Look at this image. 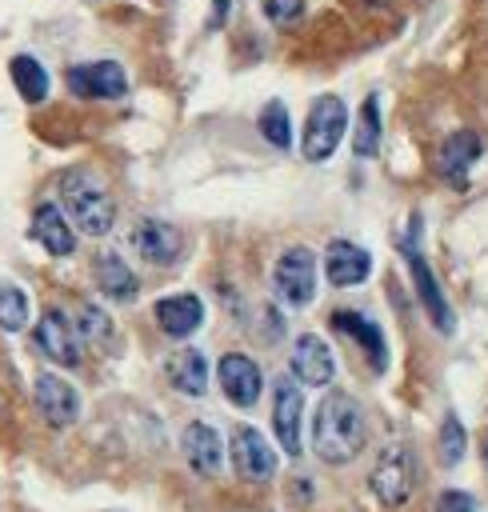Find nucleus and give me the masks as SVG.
<instances>
[{"label": "nucleus", "mask_w": 488, "mask_h": 512, "mask_svg": "<svg viewBox=\"0 0 488 512\" xmlns=\"http://www.w3.org/2000/svg\"><path fill=\"white\" fill-rule=\"evenodd\" d=\"M368 440V416L348 392H328L312 416V452L324 464H348Z\"/></svg>", "instance_id": "obj_1"}, {"label": "nucleus", "mask_w": 488, "mask_h": 512, "mask_svg": "<svg viewBox=\"0 0 488 512\" xmlns=\"http://www.w3.org/2000/svg\"><path fill=\"white\" fill-rule=\"evenodd\" d=\"M60 204H64L68 220L84 236H104L116 224V200H112V192L104 188L100 176H92L84 168H72V172L60 176Z\"/></svg>", "instance_id": "obj_2"}, {"label": "nucleus", "mask_w": 488, "mask_h": 512, "mask_svg": "<svg viewBox=\"0 0 488 512\" xmlns=\"http://www.w3.org/2000/svg\"><path fill=\"white\" fill-rule=\"evenodd\" d=\"M368 488L372 496L384 504V508H404L412 500V488H416V460H412V448L408 444H388L372 472H368Z\"/></svg>", "instance_id": "obj_3"}, {"label": "nucleus", "mask_w": 488, "mask_h": 512, "mask_svg": "<svg viewBox=\"0 0 488 512\" xmlns=\"http://www.w3.org/2000/svg\"><path fill=\"white\" fill-rule=\"evenodd\" d=\"M344 128H348V108L340 96H320L304 120V136H300V152L304 160L320 164L336 152V144L344 140Z\"/></svg>", "instance_id": "obj_4"}, {"label": "nucleus", "mask_w": 488, "mask_h": 512, "mask_svg": "<svg viewBox=\"0 0 488 512\" xmlns=\"http://www.w3.org/2000/svg\"><path fill=\"white\" fill-rule=\"evenodd\" d=\"M272 288L288 308H304L316 296V256L300 244L280 252V260L272 268Z\"/></svg>", "instance_id": "obj_5"}, {"label": "nucleus", "mask_w": 488, "mask_h": 512, "mask_svg": "<svg viewBox=\"0 0 488 512\" xmlns=\"http://www.w3.org/2000/svg\"><path fill=\"white\" fill-rule=\"evenodd\" d=\"M416 228H420V220H412V228H408V236L400 240V252H404V260H408V272H412V284H416V296H420V304H424V312L432 316V324L440 328V332H452V308H448V300H444V292H440V280L432 276V268H428V260L420 256V248H416Z\"/></svg>", "instance_id": "obj_6"}, {"label": "nucleus", "mask_w": 488, "mask_h": 512, "mask_svg": "<svg viewBox=\"0 0 488 512\" xmlns=\"http://www.w3.org/2000/svg\"><path fill=\"white\" fill-rule=\"evenodd\" d=\"M232 468L248 484H264L276 476V452L252 424H240L232 432Z\"/></svg>", "instance_id": "obj_7"}, {"label": "nucleus", "mask_w": 488, "mask_h": 512, "mask_svg": "<svg viewBox=\"0 0 488 512\" xmlns=\"http://www.w3.org/2000/svg\"><path fill=\"white\" fill-rule=\"evenodd\" d=\"M300 416H304V392L296 380L280 376L272 384V432L288 456H300Z\"/></svg>", "instance_id": "obj_8"}, {"label": "nucleus", "mask_w": 488, "mask_h": 512, "mask_svg": "<svg viewBox=\"0 0 488 512\" xmlns=\"http://www.w3.org/2000/svg\"><path fill=\"white\" fill-rule=\"evenodd\" d=\"M216 380L224 388V396L236 404V408H252L260 400V388H264V376H260V364L244 352H224L220 364H216Z\"/></svg>", "instance_id": "obj_9"}, {"label": "nucleus", "mask_w": 488, "mask_h": 512, "mask_svg": "<svg viewBox=\"0 0 488 512\" xmlns=\"http://www.w3.org/2000/svg\"><path fill=\"white\" fill-rule=\"evenodd\" d=\"M68 88L84 100H116L128 92V76L116 60H92V64L68 68Z\"/></svg>", "instance_id": "obj_10"}, {"label": "nucleus", "mask_w": 488, "mask_h": 512, "mask_svg": "<svg viewBox=\"0 0 488 512\" xmlns=\"http://www.w3.org/2000/svg\"><path fill=\"white\" fill-rule=\"evenodd\" d=\"M36 344L52 364H64V368L80 364V328H72V320L60 308H44L36 324Z\"/></svg>", "instance_id": "obj_11"}, {"label": "nucleus", "mask_w": 488, "mask_h": 512, "mask_svg": "<svg viewBox=\"0 0 488 512\" xmlns=\"http://www.w3.org/2000/svg\"><path fill=\"white\" fill-rule=\"evenodd\" d=\"M36 412L44 416V424L68 428V424H76V416H80V392H76L64 376L40 372V376H36Z\"/></svg>", "instance_id": "obj_12"}, {"label": "nucleus", "mask_w": 488, "mask_h": 512, "mask_svg": "<svg viewBox=\"0 0 488 512\" xmlns=\"http://www.w3.org/2000/svg\"><path fill=\"white\" fill-rule=\"evenodd\" d=\"M288 364H292V376H296L300 384H308V388H324V384L336 376V356H332V348H328L316 332L296 336Z\"/></svg>", "instance_id": "obj_13"}, {"label": "nucleus", "mask_w": 488, "mask_h": 512, "mask_svg": "<svg viewBox=\"0 0 488 512\" xmlns=\"http://www.w3.org/2000/svg\"><path fill=\"white\" fill-rule=\"evenodd\" d=\"M480 152H484V140H480L476 132L460 128V132L444 136V144L436 148V172H440L452 188H464V184H468V168L480 160Z\"/></svg>", "instance_id": "obj_14"}, {"label": "nucleus", "mask_w": 488, "mask_h": 512, "mask_svg": "<svg viewBox=\"0 0 488 512\" xmlns=\"http://www.w3.org/2000/svg\"><path fill=\"white\" fill-rule=\"evenodd\" d=\"M372 272V256L352 244V240H332L324 248V276L336 284V288H352V284H364Z\"/></svg>", "instance_id": "obj_15"}, {"label": "nucleus", "mask_w": 488, "mask_h": 512, "mask_svg": "<svg viewBox=\"0 0 488 512\" xmlns=\"http://www.w3.org/2000/svg\"><path fill=\"white\" fill-rule=\"evenodd\" d=\"M156 324H160V332L172 336V340L192 336V332L204 324V304H200V296L176 292V296L156 300Z\"/></svg>", "instance_id": "obj_16"}, {"label": "nucleus", "mask_w": 488, "mask_h": 512, "mask_svg": "<svg viewBox=\"0 0 488 512\" xmlns=\"http://www.w3.org/2000/svg\"><path fill=\"white\" fill-rule=\"evenodd\" d=\"M180 448H184V460L192 464V472H200V476H216L220 464H224V444H220L216 428L204 424V420H192L184 428Z\"/></svg>", "instance_id": "obj_17"}, {"label": "nucleus", "mask_w": 488, "mask_h": 512, "mask_svg": "<svg viewBox=\"0 0 488 512\" xmlns=\"http://www.w3.org/2000/svg\"><path fill=\"white\" fill-rule=\"evenodd\" d=\"M132 248L148 260V264H172L184 248L180 232L168 224V220H140L132 228Z\"/></svg>", "instance_id": "obj_18"}, {"label": "nucleus", "mask_w": 488, "mask_h": 512, "mask_svg": "<svg viewBox=\"0 0 488 512\" xmlns=\"http://www.w3.org/2000/svg\"><path fill=\"white\" fill-rule=\"evenodd\" d=\"M328 324L336 328V332H344V336H352L360 348H364V356H368V364L376 368V372H384V364H388V344H384V332L368 320V316H360V312H348V308H340V312H332L328 316Z\"/></svg>", "instance_id": "obj_19"}, {"label": "nucleus", "mask_w": 488, "mask_h": 512, "mask_svg": "<svg viewBox=\"0 0 488 512\" xmlns=\"http://www.w3.org/2000/svg\"><path fill=\"white\" fill-rule=\"evenodd\" d=\"M32 236L44 244L48 256H72L76 252V232L64 220V208H56L48 200L36 204V212H32Z\"/></svg>", "instance_id": "obj_20"}, {"label": "nucleus", "mask_w": 488, "mask_h": 512, "mask_svg": "<svg viewBox=\"0 0 488 512\" xmlns=\"http://www.w3.org/2000/svg\"><path fill=\"white\" fill-rule=\"evenodd\" d=\"M164 372H168V384L176 392H184V396H204V388H208V360H204L200 348L172 352L168 364H164Z\"/></svg>", "instance_id": "obj_21"}, {"label": "nucleus", "mask_w": 488, "mask_h": 512, "mask_svg": "<svg viewBox=\"0 0 488 512\" xmlns=\"http://www.w3.org/2000/svg\"><path fill=\"white\" fill-rule=\"evenodd\" d=\"M96 288H100L104 296H112V300H136L140 280H136V272H132L116 252H104V256L96 260Z\"/></svg>", "instance_id": "obj_22"}, {"label": "nucleus", "mask_w": 488, "mask_h": 512, "mask_svg": "<svg viewBox=\"0 0 488 512\" xmlns=\"http://www.w3.org/2000/svg\"><path fill=\"white\" fill-rule=\"evenodd\" d=\"M12 84L28 104H40L48 96V72L36 56H16L12 60Z\"/></svg>", "instance_id": "obj_23"}, {"label": "nucleus", "mask_w": 488, "mask_h": 512, "mask_svg": "<svg viewBox=\"0 0 488 512\" xmlns=\"http://www.w3.org/2000/svg\"><path fill=\"white\" fill-rule=\"evenodd\" d=\"M380 148V100L368 96L360 104V120H356V136H352V152L356 156H376Z\"/></svg>", "instance_id": "obj_24"}, {"label": "nucleus", "mask_w": 488, "mask_h": 512, "mask_svg": "<svg viewBox=\"0 0 488 512\" xmlns=\"http://www.w3.org/2000/svg\"><path fill=\"white\" fill-rule=\"evenodd\" d=\"M260 136L272 144V148H288L292 144V120H288V108L280 100L264 104L260 112Z\"/></svg>", "instance_id": "obj_25"}, {"label": "nucleus", "mask_w": 488, "mask_h": 512, "mask_svg": "<svg viewBox=\"0 0 488 512\" xmlns=\"http://www.w3.org/2000/svg\"><path fill=\"white\" fill-rule=\"evenodd\" d=\"M28 324V296L16 284H0V328L20 332Z\"/></svg>", "instance_id": "obj_26"}, {"label": "nucleus", "mask_w": 488, "mask_h": 512, "mask_svg": "<svg viewBox=\"0 0 488 512\" xmlns=\"http://www.w3.org/2000/svg\"><path fill=\"white\" fill-rule=\"evenodd\" d=\"M80 340L100 344V348L112 340V320H108L104 308H96V304H80Z\"/></svg>", "instance_id": "obj_27"}, {"label": "nucleus", "mask_w": 488, "mask_h": 512, "mask_svg": "<svg viewBox=\"0 0 488 512\" xmlns=\"http://www.w3.org/2000/svg\"><path fill=\"white\" fill-rule=\"evenodd\" d=\"M464 444H468V436H464V424L448 412L444 416V424H440V460L452 468V464H460V456H464Z\"/></svg>", "instance_id": "obj_28"}, {"label": "nucleus", "mask_w": 488, "mask_h": 512, "mask_svg": "<svg viewBox=\"0 0 488 512\" xmlns=\"http://www.w3.org/2000/svg\"><path fill=\"white\" fill-rule=\"evenodd\" d=\"M264 16L272 24H296L304 16V0H264Z\"/></svg>", "instance_id": "obj_29"}, {"label": "nucleus", "mask_w": 488, "mask_h": 512, "mask_svg": "<svg viewBox=\"0 0 488 512\" xmlns=\"http://www.w3.org/2000/svg\"><path fill=\"white\" fill-rule=\"evenodd\" d=\"M436 512H476V500L468 492H460V488H444L436 496Z\"/></svg>", "instance_id": "obj_30"}, {"label": "nucleus", "mask_w": 488, "mask_h": 512, "mask_svg": "<svg viewBox=\"0 0 488 512\" xmlns=\"http://www.w3.org/2000/svg\"><path fill=\"white\" fill-rule=\"evenodd\" d=\"M228 8H232V0H212V28H220L228 20Z\"/></svg>", "instance_id": "obj_31"}, {"label": "nucleus", "mask_w": 488, "mask_h": 512, "mask_svg": "<svg viewBox=\"0 0 488 512\" xmlns=\"http://www.w3.org/2000/svg\"><path fill=\"white\" fill-rule=\"evenodd\" d=\"M0 404H4V368H0Z\"/></svg>", "instance_id": "obj_32"}, {"label": "nucleus", "mask_w": 488, "mask_h": 512, "mask_svg": "<svg viewBox=\"0 0 488 512\" xmlns=\"http://www.w3.org/2000/svg\"><path fill=\"white\" fill-rule=\"evenodd\" d=\"M364 4H372V8H380V4H388V0H364Z\"/></svg>", "instance_id": "obj_33"}, {"label": "nucleus", "mask_w": 488, "mask_h": 512, "mask_svg": "<svg viewBox=\"0 0 488 512\" xmlns=\"http://www.w3.org/2000/svg\"><path fill=\"white\" fill-rule=\"evenodd\" d=\"M484 468H488V440H484Z\"/></svg>", "instance_id": "obj_34"}]
</instances>
